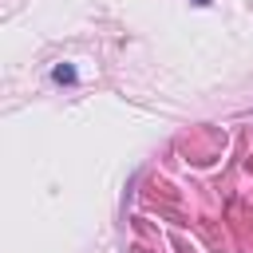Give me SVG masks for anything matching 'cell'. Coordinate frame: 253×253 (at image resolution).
Segmentation results:
<instances>
[{"instance_id": "6da1fadb", "label": "cell", "mask_w": 253, "mask_h": 253, "mask_svg": "<svg viewBox=\"0 0 253 253\" xmlns=\"http://www.w3.org/2000/svg\"><path fill=\"white\" fill-rule=\"evenodd\" d=\"M51 79H55V83H75V67L59 63V67H51Z\"/></svg>"}, {"instance_id": "7a4b0ae2", "label": "cell", "mask_w": 253, "mask_h": 253, "mask_svg": "<svg viewBox=\"0 0 253 253\" xmlns=\"http://www.w3.org/2000/svg\"><path fill=\"white\" fill-rule=\"evenodd\" d=\"M194 4H202V8H206V4H210V0H194Z\"/></svg>"}]
</instances>
